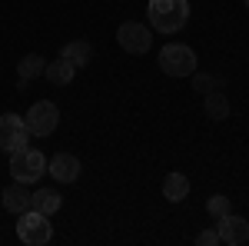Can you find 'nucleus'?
<instances>
[{
	"label": "nucleus",
	"instance_id": "nucleus-4",
	"mask_svg": "<svg viewBox=\"0 0 249 246\" xmlns=\"http://www.w3.org/2000/svg\"><path fill=\"white\" fill-rule=\"evenodd\" d=\"M17 236H20V243H27V246H47L50 240H53L50 216H43V213H37V209H27V213H20Z\"/></svg>",
	"mask_w": 249,
	"mask_h": 246
},
{
	"label": "nucleus",
	"instance_id": "nucleus-5",
	"mask_svg": "<svg viewBox=\"0 0 249 246\" xmlns=\"http://www.w3.org/2000/svg\"><path fill=\"white\" fill-rule=\"evenodd\" d=\"M23 123H27V133H30V136H50L60 123L57 103H53V100H37V103L27 110V120H23Z\"/></svg>",
	"mask_w": 249,
	"mask_h": 246
},
{
	"label": "nucleus",
	"instance_id": "nucleus-9",
	"mask_svg": "<svg viewBox=\"0 0 249 246\" xmlns=\"http://www.w3.org/2000/svg\"><path fill=\"white\" fill-rule=\"evenodd\" d=\"M219 240L230 246H239L249 240V223L243 220V216H232V213H226V216H219Z\"/></svg>",
	"mask_w": 249,
	"mask_h": 246
},
{
	"label": "nucleus",
	"instance_id": "nucleus-11",
	"mask_svg": "<svg viewBox=\"0 0 249 246\" xmlns=\"http://www.w3.org/2000/svg\"><path fill=\"white\" fill-rule=\"evenodd\" d=\"M60 57L67 60V63H73V67H87V63L93 60V47H90L87 40H70V43H63Z\"/></svg>",
	"mask_w": 249,
	"mask_h": 246
},
{
	"label": "nucleus",
	"instance_id": "nucleus-18",
	"mask_svg": "<svg viewBox=\"0 0 249 246\" xmlns=\"http://www.w3.org/2000/svg\"><path fill=\"white\" fill-rule=\"evenodd\" d=\"M206 213H210L213 220H219V216H226V213H232L230 196H223V193H216V196H210V200H206Z\"/></svg>",
	"mask_w": 249,
	"mask_h": 246
},
{
	"label": "nucleus",
	"instance_id": "nucleus-1",
	"mask_svg": "<svg viewBox=\"0 0 249 246\" xmlns=\"http://www.w3.org/2000/svg\"><path fill=\"white\" fill-rule=\"evenodd\" d=\"M146 17L150 27L160 34H179L190 20V0H150Z\"/></svg>",
	"mask_w": 249,
	"mask_h": 246
},
{
	"label": "nucleus",
	"instance_id": "nucleus-7",
	"mask_svg": "<svg viewBox=\"0 0 249 246\" xmlns=\"http://www.w3.org/2000/svg\"><path fill=\"white\" fill-rule=\"evenodd\" d=\"M27 123H23V116L17 114H3L0 116V150L7 153H17L27 147Z\"/></svg>",
	"mask_w": 249,
	"mask_h": 246
},
{
	"label": "nucleus",
	"instance_id": "nucleus-3",
	"mask_svg": "<svg viewBox=\"0 0 249 246\" xmlns=\"http://www.w3.org/2000/svg\"><path fill=\"white\" fill-rule=\"evenodd\" d=\"M47 173V156L40 150H17L10 153V176L17 180V183H37L40 176Z\"/></svg>",
	"mask_w": 249,
	"mask_h": 246
},
{
	"label": "nucleus",
	"instance_id": "nucleus-19",
	"mask_svg": "<svg viewBox=\"0 0 249 246\" xmlns=\"http://www.w3.org/2000/svg\"><path fill=\"white\" fill-rule=\"evenodd\" d=\"M196 243H199V246H216V243H223V240H219V229H203V233L196 236Z\"/></svg>",
	"mask_w": 249,
	"mask_h": 246
},
{
	"label": "nucleus",
	"instance_id": "nucleus-6",
	"mask_svg": "<svg viewBox=\"0 0 249 246\" xmlns=\"http://www.w3.org/2000/svg\"><path fill=\"white\" fill-rule=\"evenodd\" d=\"M116 43H120L126 54H146V50L153 47V30L143 27V23H136V20H126V23H120V30H116Z\"/></svg>",
	"mask_w": 249,
	"mask_h": 246
},
{
	"label": "nucleus",
	"instance_id": "nucleus-2",
	"mask_svg": "<svg viewBox=\"0 0 249 246\" xmlns=\"http://www.w3.org/2000/svg\"><path fill=\"white\" fill-rule=\"evenodd\" d=\"M160 70L166 76H193L196 74V50L186 43H166L160 50Z\"/></svg>",
	"mask_w": 249,
	"mask_h": 246
},
{
	"label": "nucleus",
	"instance_id": "nucleus-10",
	"mask_svg": "<svg viewBox=\"0 0 249 246\" xmlns=\"http://www.w3.org/2000/svg\"><path fill=\"white\" fill-rule=\"evenodd\" d=\"M30 196H34V193H27V183H17V180L0 193L3 209H7V213H14V216H20V213H27V209H30Z\"/></svg>",
	"mask_w": 249,
	"mask_h": 246
},
{
	"label": "nucleus",
	"instance_id": "nucleus-17",
	"mask_svg": "<svg viewBox=\"0 0 249 246\" xmlns=\"http://www.w3.org/2000/svg\"><path fill=\"white\" fill-rule=\"evenodd\" d=\"M193 90L206 96L213 90H223V76H210V74H193Z\"/></svg>",
	"mask_w": 249,
	"mask_h": 246
},
{
	"label": "nucleus",
	"instance_id": "nucleus-8",
	"mask_svg": "<svg viewBox=\"0 0 249 246\" xmlns=\"http://www.w3.org/2000/svg\"><path fill=\"white\" fill-rule=\"evenodd\" d=\"M47 173H53L57 183H77L80 180V160L73 153H53V160H47Z\"/></svg>",
	"mask_w": 249,
	"mask_h": 246
},
{
	"label": "nucleus",
	"instance_id": "nucleus-20",
	"mask_svg": "<svg viewBox=\"0 0 249 246\" xmlns=\"http://www.w3.org/2000/svg\"><path fill=\"white\" fill-rule=\"evenodd\" d=\"M243 3H246V10H249V0H243Z\"/></svg>",
	"mask_w": 249,
	"mask_h": 246
},
{
	"label": "nucleus",
	"instance_id": "nucleus-13",
	"mask_svg": "<svg viewBox=\"0 0 249 246\" xmlns=\"http://www.w3.org/2000/svg\"><path fill=\"white\" fill-rule=\"evenodd\" d=\"M163 196H166L170 203H183V200L190 196V180H186L183 173H166V180H163Z\"/></svg>",
	"mask_w": 249,
	"mask_h": 246
},
{
	"label": "nucleus",
	"instance_id": "nucleus-16",
	"mask_svg": "<svg viewBox=\"0 0 249 246\" xmlns=\"http://www.w3.org/2000/svg\"><path fill=\"white\" fill-rule=\"evenodd\" d=\"M43 70H47V60L40 57V54H27V57L17 63V74H20V80H34V76H43Z\"/></svg>",
	"mask_w": 249,
	"mask_h": 246
},
{
	"label": "nucleus",
	"instance_id": "nucleus-12",
	"mask_svg": "<svg viewBox=\"0 0 249 246\" xmlns=\"http://www.w3.org/2000/svg\"><path fill=\"white\" fill-rule=\"evenodd\" d=\"M60 207H63V196H60L57 189H37V193L30 196V209H37L43 216H53Z\"/></svg>",
	"mask_w": 249,
	"mask_h": 246
},
{
	"label": "nucleus",
	"instance_id": "nucleus-14",
	"mask_svg": "<svg viewBox=\"0 0 249 246\" xmlns=\"http://www.w3.org/2000/svg\"><path fill=\"white\" fill-rule=\"evenodd\" d=\"M73 74H77V67H73V63H67L63 57L53 60V63H47V70H43V76H47L50 83H57V87H67V83L73 80Z\"/></svg>",
	"mask_w": 249,
	"mask_h": 246
},
{
	"label": "nucleus",
	"instance_id": "nucleus-15",
	"mask_svg": "<svg viewBox=\"0 0 249 246\" xmlns=\"http://www.w3.org/2000/svg\"><path fill=\"white\" fill-rule=\"evenodd\" d=\"M203 110H206L210 120H226V116H230V100H226L223 90H213V94H206V100H203Z\"/></svg>",
	"mask_w": 249,
	"mask_h": 246
}]
</instances>
